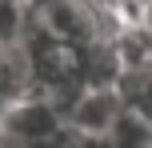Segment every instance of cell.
Returning <instances> with one entry per match:
<instances>
[{"instance_id":"7a4b0ae2","label":"cell","mask_w":152,"mask_h":148,"mask_svg":"<svg viewBox=\"0 0 152 148\" xmlns=\"http://www.w3.org/2000/svg\"><path fill=\"white\" fill-rule=\"evenodd\" d=\"M124 108H128V100H124V92L116 84H88L68 108H64V120H68L72 136L100 144L108 132H112V124L120 120Z\"/></svg>"},{"instance_id":"6da1fadb","label":"cell","mask_w":152,"mask_h":148,"mask_svg":"<svg viewBox=\"0 0 152 148\" xmlns=\"http://www.w3.org/2000/svg\"><path fill=\"white\" fill-rule=\"evenodd\" d=\"M68 136L64 108L40 92L0 112V148H68Z\"/></svg>"},{"instance_id":"277c9868","label":"cell","mask_w":152,"mask_h":148,"mask_svg":"<svg viewBox=\"0 0 152 148\" xmlns=\"http://www.w3.org/2000/svg\"><path fill=\"white\" fill-rule=\"evenodd\" d=\"M28 8L24 0H0V40H24Z\"/></svg>"},{"instance_id":"3957f363","label":"cell","mask_w":152,"mask_h":148,"mask_svg":"<svg viewBox=\"0 0 152 148\" xmlns=\"http://www.w3.org/2000/svg\"><path fill=\"white\" fill-rule=\"evenodd\" d=\"M32 92V56L24 40H0V112Z\"/></svg>"}]
</instances>
